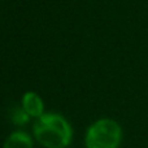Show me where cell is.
Instances as JSON below:
<instances>
[{
    "label": "cell",
    "instance_id": "1",
    "mask_svg": "<svg viewBox=\"0 0 148 148\" xmlns=\"http://www.w3.org/2000/svg\"><path fill=\"white\" fill-rule=\"evenodd\" d=\"M33 133L44 148H68L73 140L72 126L59 113H44L36 118Z\"/></svg>",
    "mask_w": 148,
    "mask_h": 148
},
{
    "label": "cell",
    "instance_id": "2",
    "mask_svg": "<svg viewBox=\"0 0 148 148\" xmlns=\"http://www.w3.org/2000/svg\"><path fill=\"white\" fill-rule=\"evenodd\" d=\"M122 142V129L112 118L95 121L86 131V148H120Z\"/></svg>",
    "mask_w": 148,
    "mask_h": 148
},
{
    "label": "cell",
    "instance_id": "3",
    "mask_svg": "<svg viewBox=\"0 0 148 148\" xmlns=\"http://www.w3.org/2000/svg\"><path fill=\"white\" fill-rule=\"evenodd\" d=\"M21 105L23 110L33 118H39L44 114V103L42 97L34 91H27L22 95Z\"/></svg>",
    "mask_w": 148,
    "mask_h": 148
},
{
    "label": "cell",
    "instance_id": "4",
    "mask_svg": "<svg viewBox=\"0 0 148 148\" xmlns=\"http://www.w3.org/2000/svg\"><path fill=\"white\" fill-rule=\"evenodd\" d=\"M3 148H34V142L25 131H13L4 140Z\"/></svg>",
    "mask_w": 148,
    "mask_h": 148
},
{
    "label": "cell",
    "instance_id": "5",
    "mask_svg": "<svg viewBox=\"0 0 148 148\" xmlns=\"http://www.w3.org/2000/svg\"><path fill=\"white\" fill-rule=\"evenodd\" d=\"M29 118H30V116L23 110V108H21V109H14L12 112V116H10L12 122L16 123V125H25L29 121Z\"/></svg>",
    "mask_w": 148,
    "mask_h": 148
}]
</instances>
